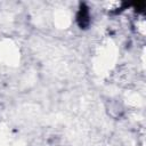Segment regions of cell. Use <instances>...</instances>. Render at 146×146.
I'll return each instance as SVG.
<instances>
[{
	"label": "cell",
	"mask_w": 146,
	"mask_h": 146,
	"mask_svg": "<svg viewBox=\"0 0 146 146\" xmlns=\"http://www.w3.org/2000/svg\"><path fill=\"white\" fill-rule=\"evenodd\" d=\"M89 17L90 16H89L88 9L84 6H82L81 9H80V11H79V15H78V22H79V24H80L81 27H87L88 26V24L90 22Z\"/></svg>",
	"instance_id": "6da1fadb"
}]
</instances>
